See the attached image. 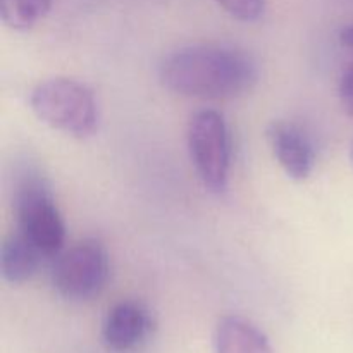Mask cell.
<instances>
[{
	"mask_svg": "<svg viewBox=\"0 0 353 353\" xmlns=\"http://www.w3.org/2000/svg\"><path fill=\"white\" fill-rule=\"evenodd\" d=\"M352 161H353V147H352Z\"/></svg>",
	"mask_w": 353,
	"mask_h": 353,
	"instance_id": "5bb4252c",
	"label": "cell"
},
{
	"mask_svg": "<svg viewBox=\"0 0 353 353\" xmlns=\"http://www.w3.org/2000/svg\"><path fill=\"white\" fill-rule=\"evenodd\" d=\"M109 279V254L97 240H83L62 252L52 268V285L65 300L86 302L102 293Z\"/></svg>",
	"mask_w": 353,
	"mask_h": 353,
	"instance_id": "5b68a950",
	"label": "cell"
},
{
	"mask_svg": "<svg viewBox=\"0 0 353 353\" xmlns=\"http://www.w3.org/2000/svg\"><path fill=\"white\" fill-rule=\"evenodd\" d=\"M188 150L196 174L210 192H224L230 178L231 140L224 116L203 109L188 123Z\"/></svg>",
	"mask_w": 353,
	"mask_h": 353,
	"instance_id": "277c9868",
	"label": "cell"
},
{
	"mask_svg": "<svg viewBox=\"0 0 353 353\" xmlns=\"http://www.w3.org/2000/svg\"><path fill=\"white\" fill-rule=\"evenodd\" d=\"M162 85L192 99L226 100L250 92L259 79L254 59L224 45H190L162 61Z\"/></svg>",
	"mask_w": 353,
	"mask_h": 353,
	"instance_id": "6da1fadb",
	"label": "cell"
},
{
	"mask_svg": "<svg viewBox=\"0 0 353 353\" xmlns=\"http://www.w3.org/2000/svg\"><path fill=\"white\" fill-rule=\"evenodd\" d=\"M216 353H274L268 336L250 321L226 316L217 323L214 333Z\"/></svg>",
	"mask_w": 353,
	"mask_h": 353,
	"instance_id": "ba28073f",
	"label": "cell"
},
{
	"mask_svg": "<svg viewBox=\"0 0 353 353\" xmlns=\"http://www.w3.org/2000/svg\"><path fill=\"white\" fill-rule=\"evenodd\" d=\"M338 93H340L343 109L347 110L348 116L353 117V64L348 65L343 71V74H341L340 85H338Z\"/></svg>",
	"mask_w": 353,
	"mask_h": 353,
	"instance_id": "7c38bea8",
	"label": "cell"
},
{
	"mask_svg": "<svg viewBox=\"0 0 353 353\" xmlns=\"http://www.w3.org/2000/svg\"><path fill=\"white\" fill-rule=\"evenodd\" d=\"M17 231L37 247L43 257H59L65 243V224L52 196L50 186L38 172L21 176L14 190Z\"/></svg>",
	"mask_w": 353,
	"mask_h": 353,
	"instance_id": "3957f363",
	"label": "cell"
},
{
	"mask_svg": "<svg viewBox=\"0 0 353 353\" xmlns=\"http://www.w3.org/2000/svg\"><path fill=\"white\" fill-rule=\"evenodd\" d=\"M54 0H0V17L14 31H28L37 26L52 9Z\"/></svg>",
	"mask_w": 353,
	"mask_h": 353,
	"instance_id": "30bf717a",
	"label": "cell"
},
{
	"mask_svg": "<svg viewBox=\"0 0 353 353\" xmlns=\"http://www.w3.org/2000/svg\"><path fill=\"white\" fill-rule=\"evenodd\" d=\"M154 321L147 307L134 300H121L107 310L102 323V341L110 352L131 353L143 347Z\"/></svg>",
	"mask_w": 353,
	"mask_h": 353,
	"instance_id": "8992f818",
	"label": "cell"
},
{
	"mask_svg": "<svg viewBox=\"0 0 353 353\" xmlns=\"http://www.w3.org/2000/svg\"><path fill=\"white\" fill-rule=\"evenodd\" d=\"M43 255L21 231H14L3 240L0 250V272L10 285H23L30 281L38 271Z\"/></svg>",
	"mask_w": 353,
	"mask_h": 353,
	"instance_id": "9c48e42d",
	"label": "cell"
},
{
	"mask_svg": "<svg viewBox=\"0 0 353 353\" xmlns=\"http://www.w3.org/2000/svg\"><path fill=\"white\" fill-rule=\"evenodd\" d=\"M233 19L241 23H255L265 12V0H216Z\"/></svg>",
	"mask_w": 353,
	"mask_h": 353,
	"instance_id": "8fae6325",
	"label": "cell"
},
{
	"mask_svg": "<svg viewBox=\"0 0 353 353\" xmlns=\"http://www.w3.org/2000/svg\"><path fill=\"white\" fill-rule=\"evenodd\" d=\"M340 41L343 47H347L348 50L353 52V24L352 26H347L341 30L340 33Z\"/></svg>",
	"mask_w": 353,
	"mask_h": 353,
	"instance_id": "4fadbf2b",
	"label": "cell"
},
{
	"mask_svg": "<svg viewBox=\"0 0 353 353\" xmlns=\"http://www.w3.org/2000/svg\"><path fill=\"white\" fill-rule=\"evenodd\" d=\"M34 116L52 130L74 138H88L99 128V107L92 90L71 78H50L31 92Z\"/></svg>",
	"mask_w": 353,
	"mask_h": 353,
	"instance_id": "7a4b0ae2",
	"label": "cell"
},
{
	"mask_svg": "<svg viewBox=\"0 0 353 353\" xmlns=\"http://www.w3.org/2000/svg\"><path fill=\"white\" fill-rule=\"evenodd\" d=\"M268 140L283 171L295 181H303L316 168V148L300 126L276 121L268 128Z\"/></svg>",
	"mask_w": 353,
	"mask_h": 353,
	"instance_id": "52a82bcc",
	"label": "cell"
}]
</instances>
